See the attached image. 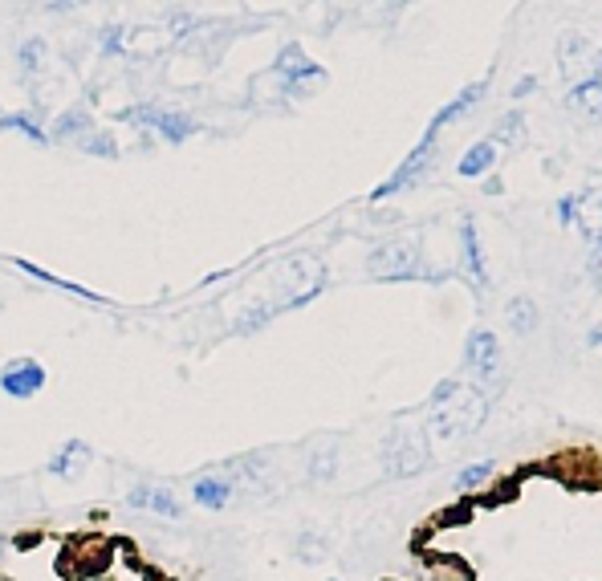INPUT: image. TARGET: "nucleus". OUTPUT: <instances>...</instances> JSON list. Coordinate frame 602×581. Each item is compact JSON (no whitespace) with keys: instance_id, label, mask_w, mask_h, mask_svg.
I'll list each match as a JSON object with an SVG mask.
<instances>
[{"instance_id":"nucleus-22","label":"nucleus","mask_w":602,"mask_h":581,"mask_svg":"<svg viewBox=\"0 0 602 581\" xmlns=\"http://www.w3.org/2000/svg\"><path fill=\"white\" fill-rule=\"evenodd\" d=\"M586 269H590V281L602 289V232L590 236V256H586Z\"/></svg>"},{"instance_id":"nucleus-27","label":"nucleus","mask_w":602,"mask_h":581,"mask_svg":"<svg viewBox=\"0 0 602 581\" xmlns=\"http://www.w3.org/2000/svg\"><path fill=\"white\" fill-rule=\"evenodd\" d=\"M5 557H9V541H5V537H0V561H5Z\"/></svg>"},{"instance_id":"nucleus-10","label":"nucleus","mask_w":602,"mask_h":581,"mask_svg":"<svg viewBox=\"0 0 602 581\" xmlns=\"http://www.w3.org/2000/svg\"><path fill=\"white\" fill-rule=\"evenodd\" d=\"M566 102H570V110H578L582 118H594V122H598V118H602V78H582Z\"/></svg>"},{"instance_id":"nucleus-20","label":"nucleus","mask_w":602,"mask_h":581,"mask_svg":"<svg viewBox=\"0 0 602 581\" xmlns=\"http://www.w3.org/2000/svg\"><path fill=\"white\" fill-rule=\"evenodd\" d=\"M334 468H338V451H334V447H330V451H318V456L310 460V480L326 484V480H334Z\"/></svg>"},{"instance_id":"nucleus-2","label":"nucleus","mask_w":602,"mask_h":581,"mask_svg":"<svg viewBox=\"0 0 602 581\" xmlns=\"http://www.w3.org/2000/svg\"><path fill=\"white\" fill-rule=\"evenodd\" d=\"M432 464V443H428V427H395L383 443V468L395 480L419 476Z\"/></svg>"},{"instance_id":"nucleus-19","label":"nucleus","mask_w":602,"mask_h":581,"mask_svg":"<svg viewBox=\"0 0 602 581\" xmlns=\"http://www.w3.org/2000/svg\"><path fill=\"white\" fill-rule=\"evenodd\" d=\"M86 126H90V122H86V114H78V110H74V114H62V118H57L53 135H57V139H82V135H86Z\"/></svg>"},{"instance_id":"nucleus-8","label":"nucleus","mask_w":602,"mask_h":581,"mask_svg":"<svg viewBox=\"0 0 602 581\" xmlns=\"http://www.w3.org/2000/svg\"><path fill=\"white\" fill-rule=\"evenodd\" d=\"M90 464H94V447L86 439H66V443H57V451L45 460V472L62 484H74L86 476Z\"/></svg>"},{"instance_id":"nucleus-6","label":"nucleus","mask_w":602,"mask_h":581,"mask_svg":"<svg viewBox=\"0 0 602 581\" xmlns=\"http://www.w3.org/2000/svg\"><path fill=\"white\" fill-rule=\"evenodd\" d=\"M464 370L476 374V382L493 386L501 378V338L493 330H472L464 342Z\"/></svg>"},{"instance_id":"nucleus-15","label":"nucleus","mask_w":602,"mask_h":581,"mask_svg":"<svg viewBox=\"0 0 602 581\" xmlns=\"http://www.w3.org/2000/svg\"><path fill=\"white\" fill-rule=\"evenodd\" d=\"M537 321H541V313H537V305L529 297H513L509 301V330L513 334H533Z\"/></svg>"},{"instance_id":"nucleus-28","label":"nucleus","mask_w":602,"mask_h":581,"mask_svg":"<svg viewBox=\"0 0 602 581\" xmlns=\"http://www.w3.org/2000/svg\"><path fill=\"white\" fill-rule=\"evenodd\" d=\"M330 581H338V577H330Z\"/></svg>"},{"instance_id":"nucleus-14","label":"nucleus","mask_w":602,"mask_h":581,"mask_svg":"<svg viewBox=\"0 0 602 581\" xmlns=\"http://www.w3.org/2000/svg\"><path fill=\"white\" fill-rule=\"evenodd\" d=\"M151 122L159 126V135H163L167 143H184V139H192V135L200 131L196 118H188V114H155Z\"/></svg>"},{"instance_id":"nucleus-3","label":"nucleus","mask_w":602,"mask_h":581,"mask_svg":"<svg viewBox=\"0 0 602 581\" xmlns=\"http://www.w3.org/2000/svg\"><path fill=\"white\" fill-rule=\"evenodd\" d=\"M367 273L375 281H411L419 277L424 269H419V248L415 240H387L371 252V261H367Z\"/></svg>"},{"instance_id":"nucleus-11","label":"nucleus","mask_w":602,"mask_h":581,"mask_svg":"<svg viewBox=\"0 0 602 581\" xmlns=\"http://www.w3.org/2000/svg\"><path fill=\"white\" fill-rule=\"evenodd\" d=\"M460 244H464V265L468 273L476 277V285H489V273H485V252H480V236H476V224L464 220L460 228Z\"/></svg>"},{"instance_id":"nucleus-13","label":"nucleus","mask_w":602,"mask_h":581,"mask_svg":"<svg viewBox=\"0 0 602 581\" xmlns=\"http://www.w3.org/2000/svg\"><path fill=\"white\" fill-rule=\"evenodd\" d=\"M493 163H497V143H493V139H485V143H476V147H468V151H464V159H460V167H456V171H460L464 179H476V175H485Z\"/></svg>"},{"instance_id":"nucleus-18","label":"nucleus","mask_w":602,"mask_h":581,"mask_svg":"<svg viewBox=\"0 0 602 581\" xmlns=\"http://www.w3.org/2000/svg\"><path fill=\"white\" fill-rule=\"evenodd\" d=\"M493 472H497V464H493V460L468 464V468H460V476H456V488H460V492H476L480 484H489V480H493Z\"/></svg>"},{"instance_id":"nucleus-25","label":"nucleus","mask_w":602,"mask_h":581,"mask_svg":"<svg viewBox=\"0 0 602 581\" xmlns=\"http://www.w3.org/2000/svg\"><path fill=\"white\" fill-rule=\"evenodd\" d=\"M41 53H45V45H41V41H29V45H25V66H29V70L37 66V57H41Z\"/></svg>"},{"instance_id":"nucleus-5","label":"nucleus","mask_w":602,"mask_h":581,"mask_svg":"<svg viewBox=\"0 0 602 581\" xmlns=\"http://www.w3.org/2000/svg\"><path fill=\"white\" fill-rule=\"evenodd\" d=\"M45 382H49L45 366L29 354H17V358H9L5 366H0V391H5L9 399H17V403L37 399L45 391Z\"/></svg>"},{"instance_id":"nucleus-21","label":"nucleus","mask_w":602,"mask_h":581,"mask_svg":"<svg viewBox=\"0 0 602 581\" xmlns=\"http://www.w3.org/2000/svg\"><path fill=\"white\" fill-rule=\"evenodd\" d=\"M78 143H82V151H90V155H102V159H118V147H114V139H110V135H82Z\"/></svg>"},{"instance_id":"nucleus-12","label":"nucleus","mask_w":602,"mask_h":581,"mask_svg":"<svg viewBox=\"0 0 602 581\" xmlns=\"http://www.w3.org/2000/svg\"><path fill=\"white\" fill-rule=\"evenodd\" d=\"M480 98H485V82H476V86H468V90H464V94H460L456 102H448V106H444V110H440V114L432 118V126H428V135H440V126H448L452 118L468 114V110H472V106H476Z\"/></svg>"},{"instance_id":"nucleus-16","label":"nucleus","mask_w":602,"mask_h":581,"mask_svg":"<svg viewBox=\"0 0 602 581\" xmlns=\"http://www.w3.org/2000/svg\"><path fill=\"white\" fill-rule=\"evenodd\" d=\"M17 269H21V273H29V277H37V281H45V285L66 289V293H74V297H82V301H106V297H98V293H90V289H82V285H74V281H62V277H53V273H45V269L29 265V261H17Z\"/></svg>"},{"instance_id":"nucleus-26","label":"nucleus","mask_w":602,"mask_h":581,"mask_svg":"<svg viewBox=\"0 0 602 581\" xmlns=\"http://www.w3.org/2000/svg\"><path fill=\"white\" fill-rule=\"evenodd\" d=\"M590 346H602V330H590V338H586Z\"/></svg>"},{"instance_id":"nucleus-4","label":"nucleus","mask_w":602,"mask_h":581,"mask_svg":"<svg viewBox=\"0 0 602 581\" xmlns=\"http://www.w3.org/2000/svg\"><path fill=\"white\" fill-rule=\"evenodd\" d=\"M123 504L131 512H151V516H163V521H188V504L179 500V492L171 484H135L127 488Z\"/></svg>"},{"instance_id":"nucleus-1","label":"nucleus","mask_w":602,"mask_h":581,"mask_svg":"<svg viewBox=\"0 0 602 581\" xmlns=\"http://www.w3.org/2000/svg\"><path fill=\"white\" fill-rule=\"evenodd\" d=\"M428 411H432L428 435H436V439H468V435H476L480 427H485V419H489V399H485V391H476V386H464V382H460L444 403H436V407H428Z\"/></svg>"},{"instance_id":"nucleus-7","label":"nucleus","mask_w":602,"mask_h":581,"mask_svg":"<svg viewBox=\"0 0 602 581\" xmlns=\"http://www.w3.org/2000/svg\"><path fill=\"white\" fill-rule=\"evenodd\" d=\"M432 155H436V135H424V143H419L395 171H391V179H383L375 191H371V200L379 204V200H387V196H395V191H403V187H411V183H419V175H424L428 167H432Z\"/></svg>"},{"instance_id":"nucleus-24","label":"nucleus","mask_w":602,"mask_h":581,"mask_svg":"<svg viewBox=\"0 0 602 581\" xmlns=\"http://www.w3.org/2000/svg\"><path fill=\"white\" fill-rule=\"evenodd\" d=\"M0 126H9V131H21V135H29L33 143H45V135L37 131V126H33L29 118H5V122H0Z\"/></svg>"},{"instance_id":"nucleus-9","label":"nucleus","mask_w":602,"mask_h":581,"mask_svg":"<svg viewBox=\"0 0 602 581\" xmlns=\"http://www.w3.org/2000/svg\"><path fill=\"white\" fill-rule=\"evenodd\" d=\"M236 496H240V488H236L224 472H216V468H212V472H200V476L192 480V500H196L204 512H224Z\"/></svg>"},{"instance_id":"nucleus-23","label":"nucleus","mask_w":602,"mask_h":581,"mask_svg":"<svg viewBox=\"0 0 602 581\" xmlns=\"http://www.w3.org/2000/svg\"><path fill=\"white\" fill-rule=\"evenodd\" d=\"M493 143H521V114H509V118H501V126H497V139Z\"/></svg>"},{"instance_id":"nucleus-17","label":"nucleus","mask_w":602,"mask_h":581,"mask_svg":"<svg viewBox=\"0 0 602 581\" xmlns=\"http://www.w3.org/2000/svg\"><path fill=\"white\" fill-rule=\"evenodd\" d=\"M326 553H330V545L322 533H297V561L301 565H318V561H326Z\"/></svg>"}]
</instances>
